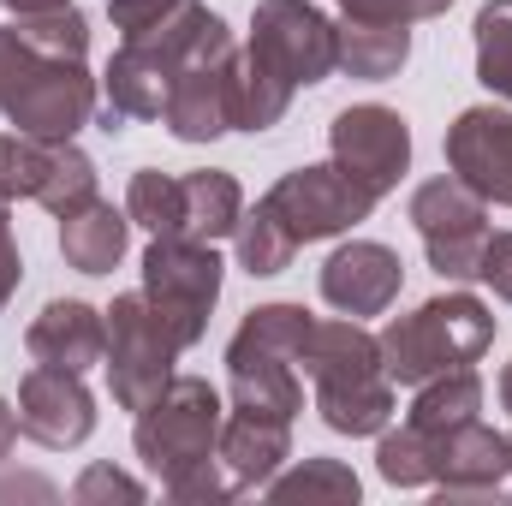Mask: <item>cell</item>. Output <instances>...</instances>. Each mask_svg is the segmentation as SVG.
Segmentation results:
<instances>
[{
	"mask_svg": "<svg viewBox=\"0 0 512 506\" xmlns=\"http://www.w3.org/2000/svg\"><path fill=\"white\" fill-rule=\"evenodd\" d=\"M340 72L334 18L310 0H256L251 48L239 54V131H274L292 96Z\"/></svg>",
	"mask_w": 512,
	"mask_h": 506,
	"instance_id": "obj_1",
	"label": "cell"
},
{
	"mask_svg": "<svg viewBox=\"0 0 512 506\" xmlns=\"http://www.w3.org/2000/svg\"><path fill=\"white\" fill-rule=\"evenodd\" d=\"M298 364L316 387V411L334 435H382L387 429L393 381L382 370L376 334H364L358 316H316Z\"/></svg>",
	"mask_w": 512,
	"mask_h": 506,
	"instance_id": "obj_2",
	"label": "cell"
},
{
	"mask_svg": "<svg viewBox=\"0 0 512 506\" xmlns=\"http://www.w3.org/2000/svg\"><path fill=\"white\" fill-rule=\"evenodd\" d=\"M382 370L393 387H423V381L477 364L495 346V310L471 292H441L417 304L411 316H393L382 334Z\"/></svg>",
	"mask_w": 512,
	"mask_h": 506,
	"instance_id": "obj_3",
	"label": "cell"
},
{
	"mask_svg": "<svg viewBox=\"0 0 512 506\" xmlns=\"http://www.w3.org/2000/svg\"><path fill=\"white\" fill-rule=\"evenodd\" d=\"M310 310L304 304H262L239 322V334L227 340V387H233V411L251 417H280L292 423L304 411V381H298V352L310 334Z\"/></svg>",
	"mask_w": 512,
	"mask_h": 506,
	"instance_id": "obj_4",
	"label": "cell"
},
{
	"mask_svg": "<svg viewBox=\"0 0 512 506\" xmlns=\"http://www.w3.org/2000/svg\"><path fill=\"white\" fill-rule=\"evenodd\" d=\"M221 423H227V411H221L215 381L173 376L143 411H137L131 447H137V459H143V465L161 477V489H167V483H179L185 471H197V465L215 459Z\"/></svg>",
	"mask_w": 512,
	"mask_h": 506,
	"instance_id": "obj_5",
	"label": "cell"
},
{
	"mask_svg": "<svg viewBox=\"0 0 512 506\" xmlns=\"http://www.w3.org/2000/svg\"><path fill=\"white\" fill-rule=\"evenodd\" d=\"M161 126L179 143H215L221 131H239V48H233V30L221 12L185 48L167 108H161Z\"/></svg>",
	"mask_w": 512,
	"mask_h": 506,
	"instance_id": "obj_6",
	"label": "cell"
},
{
	"mask_svg": "<svg viewBox=\"0 0 512 506\" xmlns=\"http://www.w3.org/2000/svg\"><path fill=\"white\" fill-rule=\"evenodd\" d=\"M179 352L185 346L173 340V328L155 316V304L143 292H120L108 304V352H102V364H108V393H114L120 411L137 417L167 381L179 376L173 370Z\"/></svg>",
	"mask_w": 512,
	"mask_h": 506,
	"instance_id": "obj_7",
	"label": "cell"
},
{
	"mask_svg": "<svg viewBox=\"0 0 512 506\" xmlns=\"http://www.w3.org/2000/svg\"><path fill=\"white\" fill-rule=\"evenodd\" d=\"M221 256L203 239H149L143 251V298L155 304V316L173 328V340L191 352L209 334V310L221 298Z\"/></svg>",
	"mask_w": 512,
	"mask_h": 506,
	"instance_id": "obj_8",
	"label": "cell"
},
{
	"mask_svg": "<svg viewBox=\"0 0 512 506\" xmlns=\"http://www.w3.org/2000/svg\"><path fill=\"white\" fill-rule=\"evenodd\" d=\"M262 203H268V215L292 233V245H316V239H340V233H352L358 221H370L382 197L364 191L346 167L316 161V167L280 173V179L262 191Z\"/></svg>",
	"mask_w": 512,
	"mask_h": 506,
	"instance_id": "obj_9",
	"label": "cell"
},
{
	"mask_svg": "<svg viewBox=\"0 0 512 506\" xmlns=\"http://www.w3.org/2000/svg\"><path fill=\"white\" fill-rule=\"evenodd\" d=\"M411 227L423 233L429 268L441 280H477V262L489 245V203L465 179H429L411 191Z\"/></svg>",
	"mask_w": 512,
	"mask_h": 506,
	"instance_id": "obj_10",
	"label": "cell"
},
{
	"mask_svg": "<svg viewBox=\"0 0 512 506\" xmlns=\"http://www.w3.org/2000/svg\"><path fill=\"white\" fill-rule=\"evenodd\" d=\"M0 114H6V126L24 131V137H78L96 120V78L84 72V60L36 54L24 66V78L6 90Z\"/></svg>",
	"mask_w": 512,
	"mask_h": 506,
	"instance_id": "obj_11",
	"label": "cell"
},
{
	"mask_svg": "<svg viewBox=\"0 0 512 506\" xmlns=\"http://www.w3.org/2000/svg\"><path fill=\"white\" fill-rule=\"evenodd\" d=\"M328 149H334V167H346L376 197H387L411 173V126L382 102L340 108L334 126H328Z\"/></svg>",
	"mask_w": 512,
	"mask_h": 506,
	"instance_id": "obj_12",
	"label": "cell"
},
{
	"mask_svg": "<svg viewBox=\"0 0 512 506\" xmlns=\"http://www.w3.org/2000/svg\"><path fill=\"white\" fill-rule=\"evenodd\" d=\"M18 435H30L48 453H72L96 435V399L78 370L36 364L18 381Z\"/></svg>",
	"mask_w": 512,
	"mask_h": 506,
	"instance_id": "obj_13",
	"label": "cell"
},
{
	"mask_svg": "<svg viewBox=\"0 0 512 506\" xmlns=\"http://www.w3.org/2000/svg\"><path fill=\"white\" fill-rule=\"evenodd\" d=\"M512 477V435L489 429L483 417L435 435V495L441 501H501Z\"/></svg>",
	"mask_w": 512,
	"mask_h": 506,
	"instance_id": "obj_14",
	"label": "cell"
},
{
	"mask_svg": "<svg viewBox=\"0 0 512 506\" xmlns=\"http://www.w3.org/2000/svg\"><path fill=\"white\" fill-rule=\"evenodd\" d=\"M447 167L483 203L512 209V114L507 108H465L447 126Z\"/></svg>",
	"mask_w": 512,
	"mask_h": 506,
	"instance_id": "obj_15",
	"label": "cell"
},
{
	"mask_svg": "<svg viewBox=\"0 0 512 506\" xmlns=\"http://www.w3.org/2000/svg\"><path fill=\"white\" fill-rule=\"evenodd\" d=\"M405 286V262L376 239H352L322 262V298L340 316H382Z\"/></svg>",
	"mask_w": 512,
	"mask_h": 506,
	"instance_id": "obj_16",
	"label": "cell"
},
{
	"mask_svg": "<svg viewBox=\"0 0 512 506\" xmlns=\"http://www.w3.org/2000/svg\"><path fill=\"white\" fill-rule=\"evenodd\" d=\"M24 352L36 364H54V370H90L102 364L108 352V310L84 304V298H54L42 304V316L24 328Z\"/></svg>",
	"mask_w": 512,
	"mask_h": 506,
	"instance_id": "obj_17",
	"label": "cell"
},
{
	"mask_svg": "<svg viewBox=\"0 0 512 506\" xmlns=\"http://www.w3.org/2000/svg\"><path fill=\"white\" fill-rule=\"evenodd\" d=\"M215 453H221V465H227V477H233L239 495L268 489V483L280 477V465L292 459V423H280V417H251V411H227Z\"/></svg>",
	"mask_w": 512,
	"mask_h": 506,
	"instance_id": "obj_18",
	"label": "cell"
},
{
	"mask_svg": "<svg viewBox=\"0 0 512 506\" xmlns=\"http://www.w3.org/2000/svg\"><path fill=\"white\" fill-rule=\"evenodd\" d=\"M126 239H131V215L102 203V197H90L84 209L60 215V256L78 274H114L120 256H126Z\"/></svg>",
	"mask_w": 512,
	"mask_h": 506,
	"instance_id": "obj_19",
	"label": "cell"
},
{
	"mask_svg": "<svg viewBox=\"0 0 512 506\" xmlns=\"http://www.w3.org/2000/svg\"><path fill=\"white\" fill-rule=\"evenodd\" d=\"M245 215V191L233 173L203 167V173H179V239H233Z\"/></svg>",
	"mask_w": 512,
	"mask_h": 506,
	"instance_id": "obj_20",
	"label": "cell"
},
{
	"mask_svg": "<svg viewBox=\"0 0 512 506\" xmlns=\"http://www.w3.org/2000/svg\"><path fill=\"white\" fill-rule=\"evenodd\" d=\"M334 42H340V72H352L364 84H387L411 60V24H376V18H346L340 12Z\"/></svg>",
	"mask_w": 512,
	"mask_h": 506,
	"instance_id": "obj_21",
	"label": "cell"
},
{
	"mask_svg": "<svg viewBox=\"0 0 512 506\" xmlns=\"http://www.w3.org/2000/svg\"><path fill=\"white\" fill-rule=\"evenodd\" d=\"M477 411H483V376L465 364V370H447V376L423 381L417 399H411V411H405V423H417L429 435H447V429L471 423Z\"/></svg>",
	"mask_w": 512,
	"mask_h": 506,
	"instance_id": "obj_22",
	"label": "cell"
},
{
	"mask_svg": "<svg viewBox=\"0 0 512 506\" xmlns=\"http://www.w3.org/2000/svg\"><path fill=\"white\" fill-rule=\"evenodd\" d=\"M96 197V161L72 143V137H54L48 143V167H42V185H36V203L60 221L72 209H84Z\"/></svg>",
	"mask_w": 512,
	"mask_h": 506,
	"instance_id": "obj_23",
	"label": "cell"
},
{
	"mask_svg": "<svg viewBox=\"0 0 512 506\" xmlns=\"http://www.w3.org/2000/svg\"><path fill=\"white\" fill-rule=\"evenodd\" d=\"M376 471H382V483H393V489H429L435 483V435L417 429V423L382 429Z\"/></svg>",
	"mask_w": 512,
	"mask_h": 506,
	"instance_id": "obj_24",
	"label": "cell"
},
{
	"mask_svg": "<svg viewBox=\"0 0 512 506\" xmlns=\"http://www.w3.org/2000/svg\"><path fill=\"white\" fill-rule=\"evenodd\" d=\"M233 245H239V268H245V274H256V280H268V274L292 268V256H298L292 233L268 215V203H256V209H245V215H239Z\"/></svg>",
	"mask_w": 512,
	"mask_h": 506,
	"instance_id": "obj_25",
	"label": "cell"
},
{
	"mask_svg": "<svg viewBox=\"0 0 512 506\" xmlns=\"http://www.w3.org/2000/svg\"><path fill=\"white\" fill-rule=\"evenodd\" d=\"M471 36H477V78H483V90L512 102V0H489L477 12Z\"/></svg>",
	"mask_w": 512,
	"mask_h": 506,
	"instance_id": "obj_26",
	"label": "cell"
},
{
	"mask_svg": "<svg viewBox=\"0 0 512 506\" xmlns=\"http://www.w3.org/2000/svg\"><path fill=\"white\" fill-rule=\"evenodd\" d=\"M24 36V48L48 54V60H84L90 54V18L78 6H54V12H24L12 24Z\"/></svg>",
	"mask_w": 512,
	"mask_h": 506,
	"instance_id": "obj_27",
	"label": "cell"
},
{
	"mask_svg": "<svg viewBox=\"0 0 512 506\" xmlns=\"http://www.w3.org/2000/svg\"><path fill=\"white\" fill-rule=\"evenodd\" d=\"M126 215H131V227H143L149 239H179V179L155 173V167L131 173Z\"/></svg>",
	"mask_w": 512,
	"mask_h": 506,
	"instance_id": "obj_28",
	"label": "cell"
},
{
	"mask_svg": "<svg viewBox=\"0 0 512 506\" xmlns=\"http://www.w3.org/2000/svg\"><path fill=\"white\" fill-rule=\"evenodd\" d=\"M262 495H274V501H358V477L340 459H304L298 471L274 477Z\"/></svg>",
	"mask_w": 512,
	"mask_h": 506,
	"instance_id": "obj_29",
	"label": "cell"
},
{
	"mask_svg": "<svg viewBox=\"0 0 512 506\" xmlns=\"http://www.w3.org/2000/svg\"><path fill=\"white\" fill-rule=\"evenodd\" d=\"M48 143L54 137L0 131V203H12V197L36 203V185H42V167H48Z\"/></svg>",
	"mask_w": 512,
	"mask_h": 506,
	"instance_id": "obj_30",
	"label": "cell"
},
{
	"mask_svg": "<svg viewBox=\"0 0 512 506\" xmlns=\"http://www.w3.org/2000/svg\"><path fill=\"white\" fill-rule=\"evenodd\" d=\"M453 0H340L346 18H376V24H423L441 18Z\"/></svg>",
	"mask_w": 512,
	"mask_h": 506,
	"instance_id": "obj_31",
	"label": "cell"
},
{
	"mask_svg": "<svg viewBox=\"0 0 512 506\" xmlns=\"http://www.w3.org/2000/svg\"><path fill=\"white\" fill-rule=\"evenodd\" d=\"M72 501L78 506H96V501H143V483L114 471V465H90L78 483H72Z\"/></svg>",
	"mask_w": 512,
	"mask_h": 506,
	"instance_id": "obj_32",
	"label": "cell"
},
{
	"mask_svg": "<svg viewBox=\"0 0 512 506\" xmlns=\"http://www.w3.org/2000/svg\"><path fill=\"white\" fill-rule=\"evenodd\" d=\"M185 0H108V18H114V30L120 36H143V30H155L161 18H173Z\"/></svg>",
	"mask_w": 512,
	"mask_h": 506,
	"instance_id": "obj_33",
	"label": "cell"
},
{
	"mask_svg": "<svg viewBox=\"0 0 512 506\" xmlns=\"http://www.w3.org/2000/svg\"><path fill=\"white\" fill-rule=\"evenodd\" d=\"M477 280L495 286V298L512 304V233H489L483 245V262H477Z\"/></svg>",
	"mask_w": 512,
	"mask_h": 506,
	"instance_id": "obj_34",
	"label": "cell"
},
{
	"mask_svg": "<svg viewBox=\"0 0 512 506\" xmlns=\"http://www.w3.org/2000/svg\"><path fill=\"white\" fill-rule=\"evenodd\" d=\"M30 60H36V48H24V36H18L12 24H0V102H6V90L24 78Z\"/></svg>",
	"mask_w": 512,
	"mask_h": 506,
	"instance_id": "obj_35",
	"label": "cell"
},
{
	"mask_svg": "<svg viewBox=\"0 0 512 506\" xmlns=\"http://www.w3.org/2000/svg\"><path fill=\"white\" fill-rule=\"evenodd\" d=\"M18 280H24V262H18V239H12V221H6V203H0V310L12 304V292H18Z\"/></svg>",
	"mask_w": 512,
	"mask_h": 506,
	"instance_id": "obj_36",
	"label": "cell"
},
{
	"mask_svg": "<svg viewBox=\"0 0 512 506\" xmlns=\"http://www.w3.org/2000/svg\"><path fill=\"white\" fill-rule=\"evenodd\" d=\"M12 441H18V405H6V399H0V459L12 453Z\"/></svg>",
	"mask_w": 512,
	"mask_h": 506,
	"instance_id": "obj_37",
	"label": "cell"
},
{
	"mask_svg": "<svg viewBox=\"0 0 512 506\" xmlns=\"http://www.w3.org/2000/svg\"><path fill=\"white\" fill-rule=\"evenodd\" d=\"M6 495H54V489L36 483V477H18V483H0V501H6Z\"/></svg>",
	"mask_w": 512,
	"mask_h": 506,
	"instance_id": "obj_38",
	"label": "cell"
},
{
	"mask_svg": "<svg viewBox=\"0 0 512 506\" xmlns=\"http://www.w3.org/2000/svg\"><path fill=\"white\" fill-rule=\"evenodd\" d=\"M0 6L24 18V12H54V6H72V0H0Z\"/></svg>",
	"mask_w": 512,
	"mask_h": 506,
	"instance_id": "obj_39",
	"label": "cell"
},
{
	"mask_svg": "<svg viewBox=\"0 0 512 506\" xmlns=\"http://www.w3.org/2000/svg\"><path fill=\"white\" fill-rule=\"evenodd\" d=\"M501 405H507V417H512V364L501 370Z\"/></svg>",
	"mask_w": 512,
	"mask_h": 506,
	"instance_id": "obj_40",
	"label": "cell"
}]
</instances>
